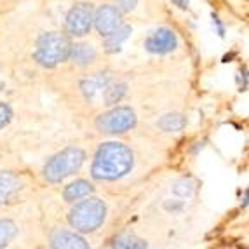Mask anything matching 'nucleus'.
I'll use <instances>...</instances> for the list:
<instances>
[{"label": "nucleus", "instance_id": "obj_1", "mask_svg": "<svg viewBox=\"0 0 249 249\" xmlns=\"http://www.w3.org/2000/svg\"><path fill=\"white\" fill-rule=\"evenodd\" d=\"M133 167V152L122 143H105L92 164V178L113 181L125 176Z\"/></svg>", "mask_w": 249, "mask_h": 249}, {"label": "nucleus", "instance_id": "obj_2", "mask_svg": "<svg viewBox=\"0 0 249 249\" xmlns=\"http://www.w3.org/2000/svg\"><path fill=\"white\" fill-rule=\"evenodd\" d=\"M70 38L65 34L58 32H49V34L40 35L37 42V51H35V59L42 67L53 68L58 63H63L68 59L70 54Z\"/></svg>", "mask_w": 249, "mask_h": 249}, {"label": "nucleus", "instance_id": "obj_3", "mask_svg": "<svg viewBox=\"0 0 249 249\" xmlns=\"http://www.w3.org/2000/svg\"><path fill=\"white\" fill-rule=\"evenodd\" d=\"M107 216V206L100 199H89L71 209L68 221L77 232H94L100 229Z\"/></svg>", "mask_w": 249, "mask_h": 249}, {"label": "nucleus", "instance_id": "obj_4", "mask_svg": "<svg viewBox=\"0 0 249 249\" xmlns=\"http://www.w3.org/2000/svg\"><path fill=\"white\" fill-rule=\"evenodd\" d=\"M84 159H86V155H84V152L80 148L63 150L61 154L54 155V157L47 162L46 169H44V176H46V179L51 183L63 181L67 176L73 175L75 171L80 169Z\"/></svg>", "mask_w": 249, "mask_h": 249}, {"label": "nucleus", "instance_id": "obj_5", "mask_svg": "<svg viewBox=\"0 0 249 249\" xmlns=\"http://www.w3.org/2000/svg\"><path fill=\"white\" fill-rule=\"evenodd\" d=\"M134 125H136V113L127 107L110 110L108 113H103L96 119V127L107 134L125 133L129 129H133Z\"/></svg>", "mask_w": 249, "mask_h": 249}, {"label": "nucleus", "instance_id": "obj_6", "mask_svg": "<svg viewBox=\"0 0 249 249\" xmlns=\"http://www.w3.org/2000/svg\"><path fill=\"white\" fill-rule=\"evenodd\" d=\"M92 16L94 13H92L91 4H86V2L75 4L67 16V34L75 35V37L89 34L92 26Z\"/></svg>", "mask_w": 249, "mask_h": 249}, {"label": "nucleus", "instance_id": "obj_7", "mask_svg": "<svg viewBox=\"0 0 249 249\" xmlns=\"http://www.w3.org/2000/svg\"><path fill=\"white\" fill-rule=\"evenodd\" d=\"M92 23H94L96 30L105 37L122 25V13L115 5H101L92 16Z\"/></svg>", "mask_w": 249, "mask_h": 249}, {"label": "nucleus", "instance_id": "obj_8", "mask_svg": "<svg viewBox=\"0 0 249 249\" xmlns=\"http://www.w3.org/2000/svg\"><path fill=\"white\" fill-rule=\"evenodd\" d=\"M176 35L167 28H159L145 42L146 51L154 54H166L176 49Z\"/></svg>", "mask_w": 249, "mask_h": 249}, {"label": "nucleus", "instance_id": "obj_9", "mask_svg": "<svg viewBox=\"0 0 249 249\" xmlns=\"http://www.w3.org/2000/svg\"><path fill=\"white\" fill-rule=\"evenodd\" d=\"M51 246H53V248L84 249V248H88V242L84 241L80 235H77V233L59 230V232H54L53 237H51Z\"/></svg>", "mask_w": 249, "mask_h": 249}, {"label": "nucleus", "instance_id": "obj_10", "mask_svg": "<svg viewBox=\"0 0 249 249\" xmlns=\"http://www.w3.org/2000/svg\"><path fill=\"white\" fill-rule=\"evenodd\" d=\"M68 58H70L75 65L86 67V65H89V63H92L96 59V49L91 44H75V46L70 47Z\"/></svg>", "mask_w": 249, "mask_h": 249}, {"label": "nucleus", "instance_id": "obj_11", "mask_svg": "<svg viewBox=\"0 0 249 249\" xmlns=\"http://www.w3.org/2000/svg\"><path fill=\"white\" fill-rule=\"evenodd\" d=\"M19 179L13 173H0V204H5L11 197L19 190Z\"/></svg>", "mask_w": 249, "mask_h": 249}, {"label": "nucleus", "instance_id": "obj_12", "mask_svg": "<svg viewBox=\"0 0 249 249\" xmlns=\"http://www.w3.org/2000/svg\"><path fill=\"white\" fill-rule=\"evenodd\" d=\"M131 35V28L129 26H119L117 30H113L112 34L105 35V49L107 53H117L121 51L122 42L127 40V37Z\"/></svg>", "mask_w": 249, "mask_h": 249}, {"label": "nucleus", "instance_id": "obj_13", "mask_svg": "<svg viewBox=\"0 0 249 249\" xmlns=\"http://www.w3.org/2000/svg\"><path fill=\"white\" fill-rule=\"evenodd\" d=\"M92 185L88 181H84V179H79V181L75 183H70L67 188H65V194H63V197H65V200H68V202H71V200H79L82 199V197H88L92 194Z\"/></svg>", "mask_w": 249, "mask_h": 249}, {"label": "nucleus", "instance_id": "obj_14", "mask_svg": "<svg viewBox=\"0 0 249 249\" xmlns=\"http://www.w3.org/2000/svg\"><path fill=\"white\" fill-rule=\"evenodd\" d=\"M108 82H110L108 73H96V75H92V77H89V79L84 80L82 91L88 98H92L98 91H101V89L107 88Z\"/></svg>", "mask_w": 249, "mask_h": 249}, {"label": "nucleus", "instance_id": "obj_15", "mask_svg": "<svg viewBox=\"0 0 249 249\" xmlns=\"http://www.w3.org/2000/svg\"><path fill=\"white\" fill-rule=\"evenodd\" d=\"M187 125L185 117L179 115V113H167L159 121V127L166 133H176V131H181L183 127Z\"/></svg>", "mask_w": 249, "mask_h": 249}, {"label": "nucleus", "instance_id": "obj_16", "mask_svg": "<svg viewBox=\"0 0 249 249\" xmlns=\"http://www.w3.org/2000/svg\"><path fill=\"white\" fill-rule=\"evenodd\" d=\"M125 94V84H112L105 88V101L107 105H115L122 100Z\"/></svg>", "mask_w": 249, "mask_h": 249}, {"label": "nucleus", "instance_id": "obj_17", "mask_svg": "<svg viewBox=\"0 0 249 249\" xmlns=\"http://www.w3.org/2000/svg\"><path fill=\"white\" fill-rule=\"evenodd\" d=\"M113 248H133V249H140V248H146V242H143L142 239H138L134 235H119L115 237V241L112 242Z\"/></svg>", "mask_w": 249, "mask_h": 249}, {"label": "nucleus", "instance_id": "obj_18", "mask_svg": "<svg viewBox=\"0 0 249 249\" xmlns=\"http://www.w3.org/2000/svg\"><path fill=\"white\" fill-rule=\"evenodd\" d=\"M14 235H16V225L9 220L0 221V248L7 246L14 239Z\"/></svg>", "mask_w": 249, "mask_h": 249}, {"label": "nucleus", "instance_id": "obj_19", "mask_svg": "<svg viewBox=\"0 0 249 249\" xmlns=\"http://www.w3.org/2000/svg\"><path fill=\"white\" fill-rule=\"evenodd\" d=\"M11 117H13L11 108H9L5 103H0V129L5 127V125L11 122Z\"/></svg>", "mask_w": 249, "mask_h": 249}, {"label": "nucleus", "instance_id": "obj_20", "mask_svg": "<svg viewBox=\"0 0 249 249\" xmlns=\"http://www.w3.org/2000/svg\"><path fill=\"white\" fill-rule=\"evenodd\" d=\"M136 2L138 0H115V7L121 11V13H129V11H133L136 7Z\"/></svg>", "mask_w": 249, "mask_h": 249}, {"label": "nucleus", "instance_id": "obj_21", "mask_svg": "<svg viewBox=\"0 0 249 249\" xmlns=\"http://www.w3.org/2000/svg\"><path fill=\"white\" fill-rule=\"evenodd\" d=\"M179 4V7H187V0H176Z\"/></svg>", "mask_w": 249, "mask_h": 249}]
</instances>
